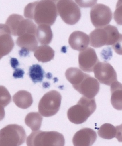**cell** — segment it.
<instances>
[{
    "label": "cell",
    "mask_w": 122,
    "mask_h": 146,
    "mask_svg": "<svg viewBox=\"0 0 122 146\" xmlns=\"http://www.w3.org/2000/svg\"><path fill=\"white\" fill-rule=\"evenodd\" d=\"M96 109L94 98H89L82 96L77 104L71 107L67 113L70 121L75 124H81L85 122Z\"/></svg>",
    "instance_id": "cell-1"
},
{
    "label": "cell",
    "mask_w": 122,
    "mask_h": 146,
    "mask_svg": "<svg viewBox=\"0 0 122 146\" xmlns=\"http://www.w3.org/2000/svg\"><path fill=\"white\" fill-rule=\"evenodd\" d=\"M120 34L117 27L110 25L96 28L89 35L90 46L97 48L105 45H112L118 40Z\"/></svg>",
    "instance_id": "cell-2"
},
{
    "label": "cell",
    "mask_w": 122,
    "mask_h": 146,
    "mask_svg": "<svg viewBox=\"0 0 122 146\" xmlns=\"http://www.w3.org/2000/svg\"><path fill=\"white\" fill-rule=\"evenodd\" d=\"M58 14L57 6L54 1H37L33 14L32 19L38 25L54 24Z\"/></svg>",
    "instance_id": "cell-3"
},
{
    "label": "cell",
    "mask_w": 122,
    "mask_h": 146,
    "mask_svg": "<svg viewBox=\"0 0 122 146\" xmlns=\"http://www.w3.org/2000/svg\"><path fill=\"white\" fill-rule=\"evenodd\" d=\"M28 146H64L65 139L62 134L57 131L32 132L27 139Z\"/></svg>",
    "instance_id": "cell-4"
},
{
    "label": "cell",
    "mask_w": 122,
    "mask_h": 146,
    "mask_svg": "<svg viewBox=\"0 0 122 146\" xmlns=\"http://www.w3.org/2000/svg\"><path fill=\"white\" fill-rule=\"evenodd\" d=\"M26 134L21 125L11 124L0 131V146H20L25 141Z\"/></svg>",
    "instance_id": "cell-5"
},
{
    "label": "cell",
    "mask_w": 122,
    "mask_h": 146,
    "mask_svg": "<svg viewBox=\"0 0 122 146\" xmlns=\"http://www.w3.org/2000/svg\"><path fill=\"white\" fill-rule=\"evenodd\" d=\"M62 97L58 91L51 90L44 94L38 104V111L42 116L45 117H52L60 109Z\"/></svg>",
    "instance_id": "cell-6"
},
{
    "label": "cell",
    "mask_w": 122,
    "mask_h": 146,
    "mask_svg": "<svg viewBox=\"0 0 122 146\" xmlns=\"http://www.w3.org/2000/svg\"><path fill=\"white\" fill-rule=\"evenodd\" d=\"M58 14L66 24L74 25L81 17L80 9L73 1H59L57 3Z\"/></svg>",
    "instance_id": "cell-7"
},
{
    "label": "cell",
    "mask_w": 122,
    "mask_h": 146,
    "mask_svg": "<svg viewBox=\"0 0 122 146\" xmlns=\"http://www.w3.org/2000/svg\"><path fill=\"white\" fill-rule=\"evenodd\" d=\"M90 15L92 23L97 28L107 26L112 19V13L110 8L101 4L93 6L90 11Z\"/></svg>",
    "instance_id": "cell-8"
},
{
    "label": "cell",
    "mask_w": 122,
    "mask_h": 146,
    "mask_svg": "<svg viewBox=\"0 0 122 146\" xmlns=\"http://www.w3.org/2000/svg\"><path fill=\"white\" fill-rule=\"evenodd\" d=\"M93 72L95 77L101 84L111 86L117 81L116 72L109 63L98 62L95 66Z\"/></svg>",
    "instance_id": "cell-9"
},
{
    "label": "cell",
    "mask_w": 122,
    "mask_h": 146,
    "mask_svg": "<svg viewBox=\"0 0 122 146\" xmlns=\"http://www.w3.org/2000/svg\"><path fill=\"white\" fill-rule=\"evenodd\" d=\"M73 87L83 96L93 98L99 92L100 84L97 80L88 74L80 84Z\"/></svg>",
    "instance_id": "cell-10"
},
{
    "label": "cell",
    "mask_w": 122,
    "mask_h": 146,
    "mask_svg": "<svg viewBox=\"0 0 122 146\" xmlns=\"http://www.w3.org/2000/svg\"><path fill=\"white\" fill-rule=\"evenodd\" d=\"M99 62L96 51L93 48L90 47L79 53L80 68L84 72H93L95 66Z\"/></svg>",
    "instance_id": "cell-11"
},
{
    "label": "cell",
    "mask_w": 122,
    "mask_h": 146,
    "mask_svg": "<svg viewBox=\"0 0 122 146\" xmlns=\"http://www.w3.org/2000/svg\"><path fill=\"white\" fill-rule=\"evenodd\" d=\"M96 132L90 128H83L76 132L73 136L72 142L74 146H91L96 141Z\"/></svg>",
    "instance_id": "cell-12"
},
{
    "label": "cell",
    "mask_w": 122,
    "mask_h": 146,
    "mask_svg": "<svg viewBox=\"0 0 122 146\" xmlns=\"http://www.w3.org/2000/svg\"><path fill=\"white\" fill-rule=\"evenodd\" d=\"M15 45L8 28L5 24H1L0 56L1 59L11 51Z\"/></svg>",
    "instance_id": "cell-13"
},
{
    "label": "cell",
    "mask_w": 122,
    "mask_h": 146,
    "mask_svg": "<svg viewBox=\"0 0 122 146\" xmlns=\"http://www.w3.org/2000/svg\"><path fill=\"white\" fill-rule=\"evenodd\" d=\"M90 38L85 33L80 31L72 33L68 39V43L73 49L79 51H84L88 46Z\"/></svg>",
    "instance_id": "cell-14"
},
{
    "label": "cell",
    "mask_w": 122,
    "mask_h": 146,
    "mask_svg": "<svg viewBox=\"0 0 122 146\" xmlns=\"http://www.w3.org/2000/svg\"><path fill=\"white\" fill-rule=\"evenodd\" d=\"M16 43L17 46L29 51H34L38 48V42L35 35L25 34L17 38Z\"/></svg>",
    "instance_id": "cell-15"
},
{
    "label": "cell",
    "mask_w": 122,
    "mask_h": 146,
    "mask_svg": "<svg viewBox=\"0 0 122 146\" xmlns=\"http://www.w3.org/2000/svg\"><path fill=\"white\" fill-rule=\"evenodd\" d=\"M14 103L18 107L23 109H28L32 106L33 100L31 94L27 91H18L13 95Z\"/></svg>",
    "instance_id": "cell-16"
},
{
    "label": "cell",
    "mask_w": 122,
    "mask_h": 146,
    "mask_svg": "<svg viewBox=\"0 0 122 146\" xmlns=\"http://www.w3.org/2000/svg\"><path fill=\"white\" fill-rule=\"evenodd\" d=\"M111 103L117 110H122V84L118 81L111 85Z\"/></svg>",
    "instance_id": "cell-17"
},
{
    "label": "cell",
    "mask_w": 122,
    "mask_h": 146,
    "mask_svg": "<svg viewBox=\"0 0 122 146\" xmlns=\"http://www.w3.org/2000/svg\"><path fill=\"white\" fill-rule=\"evenodd\" d=\"M36 36L40 44L43 45L49 44L53 36L50 26L46 24L39 25L37 27Z\"/></svg>",
    "instance_id": "cell-18"
},
{
    "label": "cell",
    "mask_w": 122,
    "mask_h": 146,
    "mask_svg": "<svg viewBox=\"0 0 122 146\" xmlns=\"http://www.w3.org/2000/svg\"><path fill=\"white\" fill-rule=\"evenodd\" d=\"M54 50L50 46L47 45L38 47L34 51V56L39 62L45 63L54 59Z\"/></svg>",
    "instance_id": "cell-19"
},
{
    "label": "cell",
    "mask_w": 122,
    "mask_h": 146,
    "mask_svg": "<svg viewBox=\"0 0 122 146\" xmlns=\"http://www.w3.org/2000/svg\"><path fill=\"white\" fill-rule=\"evenodd\" d=\"M65 74L66 79L73 87L80 84L88 74L84 73L80 69L71 67L67 69Z\"/></svg>",
    "instance_id": "cell-20"
},
{
    "label": "cell",
    "mask_w": 122,
    "mask_h": 146,
    "mask_svg": "<svg viewBox=\"0 0 122 146\" xmlns=\"http://www.w3.org/2000/svg\"><path fill=\"white\" fill-rule=\"evenodd\" d=\"M38 112H30L26 115L25 123L33 131H38L41 126L43 118Z\"/></svg>",
    "instance_id": "cell-21"
},
{
    "label": "cell",
    "mask_w": 122,
    "mask_h": 146,
    "mask_svg": "<svg viewBox=\"0 0 122 146\" xmlns=\"http://www.w3.org/2000/svg\"><path fill=\"white\" fill-rule=\"evenodd\" d=\"M37 27L32 20L24 19L20 23L17 31V35L20 36L25 34L36 35Z\"/></svg>",
    "instance_id": "cell-22"
},
{
    "label": "cell",
    "mask_w": 122,
    "mask_h": 146,
    "mask_svg": "<svg viewBox=\"0 0 122 146\" xmlns=\"http://www.w3.org/2000/svg\"><path fill=\"white\" fill-rule=\"evenodd\" d=\"M24 18L18 14H13L11 15L7 18L5 25L10 30L11 34L17 36V31L20 23Z\"/></svg>",
    "instance_id": "cell-23"
},
{
    "label": "cell",
    "mask_w": 122,
    "mask_h": 146,
    "mask_svg": "<svg viewBox=\"0 0 122 146\" xmlns=\"http://www.w3.org/2000/svg\"><path fill=\"white\" fill-rule=\"evenodd\" d=\"M116 128L110 123H105L98 129V134L100 137L106 139H111L115 137Z\"/></svg>",
    "instance_id": "cell-24"
},
{
    "label": "cell",
    "mask_w": 122,
    "mask_h": 146,
    "mask_svg": "<svg viewBox=\"0 0 122 146\" xmlns=\"http://www.w3.org/2000/svg\"><path fill=\"white\" fill-rule=\"evenodd\" d=\"M29 78L34 84L41 82L44 78L45 72L42 67L38 64L31 66L29 68Z\"/></svg>",
    "instance_id": "cell-25"
},
{
    "label": "cell",
    "mask_w": 122,
    "mask_h": 146,
    "mask_svg": "<svg viewBox=\"0 0 122 146\" xmlns=\"http://www.w3.org/2000/svg\"><path fill=\"white\" fill-rule=\"evenodd\" d=\"M11 96L7 89L3 86H1V106L4 108L8 105L11 101Z\"/></svg>",
    "instance_id": "cell-26"
},
{
    "label": "cell",
    "mask_w": 122,
    "mask_h": 146,
    "mask_svg": "<svg viewBox=\"0 0 122 146\" xmlns=\"http://www.w3.org/2000/svg\"><path fill=\"white\" fill-rule=\"evenodd\" d=\"M114 19L119 25H122V1L117 2L114 13Z\"/></svg>",
    "instance_id": "cell-27"
},
{
    "label": "cell",
    "mask_w": 122,
    "mask_h": 146,
    "mask_svg": "<svg viewBox=\"0 0 122 146\" xmlns=\"http://www.w3.org/2000/svg\"><path fill=\"white\" fill-rule=\"evenodd\" d=\"M112 47L116 53L122 55V34H120L118 40L112 45Z\"/></svg>",
    "instance_id": "cell-28"
},
{
    "label": "cell",
    "mask_w": 122,
    "mask_h": 146,
    "mask_svg": "<svg viewBox=\"0 0 122 146\" xmlns=\"http://www.w3.org/2000/svg\"><path fill=\"white\" fill-rule=\"evenodd\" d=\"M24 74L25 72L23 69L17 68L13 72V76L15 78H23Z\"/></svg>",
    "instance_id": "cell-29"
},
{
    "label": "cell",
    "mask_w": 122,
    "mask_h": 146,
    "mask_svg": "<svg viewBox=\"0 0 122 146\" xmlns=\"http://www.w3.org/2000/svg\"><path fill=\"white\" fill-rule=\"evenodd\" d=\"M116 134L115 137L119 142H122V124L116 127Z\"/></svg>",
    "instance_id": "cell-30"
},
{
    "label": "cell",
    "mask_w": 122,
    "mask_h": 146,
    "mask_svg": "<svg viewBox=\"0 0 122 146\" xmlns=\"http://www.w3.org/2000/svg\"><path fill=\"white\" fill-rule=\"evenodd\" d=\"M11 65V67L14 69L17 68L19 63L18 60L15 58H11L10 60Z\"/></svg>",
    "instance_id": "cell-31"
},
{
    "label": "cell",
    "mask_w": 122,
    "mask_h": 146,
    "mask_svg": "<svg viewBox=\"0 0 122 146\" xmlns=\"http://www.w3.org/2000/svg\"><path fill=\"white\" fill-rule=\"evenodd\" d=\"M29 52L27 50L21 48L19 51V54L20 56H26L29 54Z\"/></svg>",
    "instance_id": "cell-32"
}]
</instances>
